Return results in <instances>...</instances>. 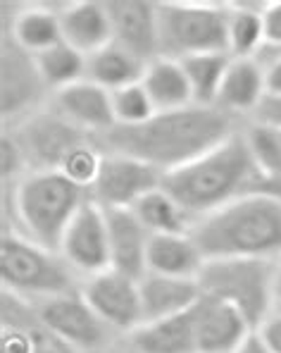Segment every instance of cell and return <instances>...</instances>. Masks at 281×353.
<instances>
[{
  "label": "cell",
  "instance_id": "cell-2",
  "mask_svg": "<svg viewBox=\"0 0 281 353\" xmlns=\"http://www.w3.org/2000/svg\"><path fill=\"white\" fill-rule=\"evenodd\" d=\"M260 170L248 150L243 127L194 163L163 176V189L194 220L253 194Z\"/></svg>",
  "mask_w": 281,
  "mask_h": 353
},
{
  "label": "cell",
  "instance_id": "cell-35",
  "mask_svg": "<svg viewBox=\"0 0 281 353\" xmlns=\"http://www.w3.org/2000/svg\"><path fill=\"white\" fill-rule=\"evenodd\" d=\"M0 353H36L34 336L27 327H3L0 330Z\"/></svg>",
  "mask_w": 281,
  "mask_h": 353
},
{
  "label": "cell",
  "instance_id": "cell-30",
  "mask_svg": "<svg viewBox=\"0 0 281 353\" xmlns=\"http://www.w3.org/2000/svg\"><path fill=\"white\" fill-rule=\"evenodd\" d=\"M36 67H39V74L43 79L45 88H48V93L53 96L62 88L86 79L88 58L62 41V43L53 46L45 53L36 55Z\"/></svg>",
  "mask_w": 281,
  "mask_h": 353
},
{
  "label": "cell",
  "instance_id": "cell-10",
  "mask_svg": "<svg viewBox=\"0 0 281 353\" xmlns=\"http://www.w3.org/2000/svg\"><path fill=\"white\" fill-rule=\"evenodd\" d=\"M0 103H3V127L19 122L50 101V93L36 67V58L22 50L3 31L0 50Z\"/></svg>",
  "mask_w": 281,
  "mask_h": 353
},
{
  "label": "cell",
  "instance_id": "cell-32",
  "mask_svg": "<svg viewBox=\"0 0 281 353\" xmlns=\"http://www.w3.org/2000/svg\"><path fill=\"white\" fill-rule=\"evenodd\" d=\"M112 112L114 127H138L145 124L150 117H155V105L150 96L145 93L143 84L124 86L119 91H112Z\"/></svg>",
  "mask_w": 281,
  "mask_h": 353
},
{
  "label": "cell",
  "instance_id": "cell-36",
  "mask_svg": "<svg viewBox=\"0 0 281 353\" xmlns=\"http://www.w3.org/2000/svg\"><path fill=\"white\" fill-rule=\"evenodd\" d=\"M255 332L264 341L269 353H281V308H274Z\"/></svg>",
  "mask_w": 281,
  "mask_h": 353
},
{
  "label": "cell",
  "instance_id": "cell-1",
  "mask_svg": "<svg viewBox=\"0 0 281 353\" xmlns=\"http://www.w3.org/2000/svg\"><path fill=\"white\" fill-rule=\"evenodd\" d=\"M241 127L243 122L220 108L189 105L181 110L155 112V117L138 127H114L103 134L98 143L103 150L132 155L167 174L220 146Z\"/></svg>",
  "mask_w": 281,
  "mask_h": 353
},
{
  "label": "cell",
  "instance_id": "cell-16",
  "mask_svg": "<svg viewBox=\"0 0 281 353\" xmlns=\"http://www.w3.org/2000/svg\"><path fill=\"white\" fill-rule=\"evenodd\" d=\"M50 105L65 119H70L74 127L96 139L114 129L112 93L88 79L76 81V84L53 93Z\"/></svg>",
  "mask_w": 281,
  "mask_h": 353
},
{
  "label": "cell",
  "instance_id": "cell-8",
  "mask_svg": "<svg viewBox=\"0 0 281 353\" xmlns=\"http://www.w3.org/2000/svg\"><path fill=\"white\" fill-rule=\"evenodd\" d=\"M3 129L12 134L17 146L22 148L29 172H48V170L60 172V168L72 155V150L96 139L91 134L81 132L79 127H74L70 119L62 117L50 105V101L36 112Z\"/></svg>",
  "mask_w": 281,
  "mask_h": 353
},
{
  "label": "cell",
  "instance_id": "cell-26",
  "mask_svg": "<svg viewBox=\"0 0 281 353\" xmlns=\"http://www.w3.org/2000/svg\"><path fill=\"white\" fill-rule=\"evenodd\" d=\"M264 3H229L227 53L231 58H260L264 50Z\"/></svg>",
  "mask_w": 281,
  "mask_h": 353
},
{
  "label": "cell",
  "instance_id": "cell-42",
  "mask_svg": "<svg viewBox=\"0 0 281 353\" xmlns=\"http://www.w3.org/2000/svg\"><path fill=\"white\" fill-rule=\"evenodd\" d=\"M279 129V139H281V127H277Z\"/></svg>",
  "mask_w": 281,
  "mask_h": 353
},
{
  "label": "cell",
  "instance_id": "cell-5",
  "mask_svg": "<svg viewBox=\"0 0 281 353\" xmlns=\"http://www.w3.org/2000/svg\"><path fill=\"white\" fill-rule=\"evenodd\" d=\"M0 284L3 292L36 305L55 296L79 292L81 277L57 251L39 246L17 232H3Z\"/></svg>",
  "mask_w": 281,
  "mask_h": 353
},
{
  "label": "cell",
  "instance_id": "cell-31",
  "mask_svg": "<svg viewBox=\"0 0 281 353\" xmlns=\"http://www.w3.org/2000/svg\"><path fill=\"white\" fill-rule=\"evenodd\" d=\"M243 137H246L248 150H251L255 165H258L262 176L281 174V139L279 129L264 122H251L243 124Z\"/></svg>",
  "mask_w": 281,
  "mask_h": 353
},
{
  "label": "cell",
  "instance_id": "cell-21",
  "mask_svg": "<svg viewBox=\"0 0 281 353\" xmlns=\"http://www.w3.org/2000/svg\"><path fill=\"white\" fill-rule=\"evenodd\" d=\"M191 310L163 320H148L136 327L124 336L122 353H196Z\"/></svg>",
  "mask_w": 281,
  "mask_h": 353
},
{
  "label": "cell",
  "instance_id": "cell-22",
  "mask_svg": "<svg viewBox=\"0 0 281 353\" xmlns=\"http://www.w3.org/2000/svg\"><path fill=\"white\" fill-rule=\"evenodd\" d=\"M138 284H140V303H143V318H145L143 323L189 313L202 296L198 279L165 277V274L145 272L138 279Z\"/></svg>",
  "mask_w": 281,
  "mask_h": 353
},
{
  "label": "cell",
  "instance_id": "cell-3",
  "mask_svg": "<svg viewBox=\"0 0 281 353\" xmlns=\"http://www.w3.org/2000/svg\"><path fill=\"white\" fill-rule=\"evenodd\" d=\"M91 201L84 186L57 170L29 172L3 189V232H17L50 251H60L70 222Z\"/></svg>",
  "mask_w": 281,
  "mask_h": 353
},
{
  "label": "cell",
  "instance_id": "cell-40",
  "mask_svg": "<svg viewBox=\"0 0 281 353\" xmlns=\"http://www.w3.org/2000/svg\"><path fill=\"white\" fill-rule=\"evenodd\" d=\"M236 353H269V349L264 346V341L260 339L258 332H253L251 336H248L246 341L241 344V349H238Z\"/></svg>",
  "mask_w": 281,
  "mask_h": 353
},
{
  "label": "cell",
  "instance_id": "cell-24",
  "mask_svg": "<svg viewBox=\"0 0 281 353\" xmlns=\"http://www.w3.org/2000/svg\"><path fill=\"white\" fill-rule=\"evenodd\" d=\"M140 84H143L145 93L150 96L158 112L181 110V108L196 105L184 67L174 58L158 55L155 60H150L145 65Z\"/></svg>",
  "mask_w": 281,
  "mask_h": 353
},
{
  "label": "cell",
  "instance_id": "cell-38",
  "mask_svg": "<svg viewBox=\"0 0 281 353\" xmlns=\"http://www.w3.org/2000/svg\"><path fill=\"white\" fill-rule=\"evenodd\" d=\"M255 122L272 124V127H281V98H264V103L260 105V110L255 112Z\"/></svg>",
  "mask_w": 281,
  "mask_h": 353
},
{
  "label": "cell",
  "instance_id": "cell-39",
  "mask_svg": "<svg viewBox=\"0 0 281 353\" xmlns=\"http://www.w3.org/2000/svg\"><path fill=\"white\" fill-rule=\"evenodd\" d=\"M255 191L272 196V199H277L279 203H281V174H274V176H260V181L255 184Z\"/></svg>",
  "mask_w": 281,
  "mask_h": 353
},
{
  "label": "cell",
  "instance_id": "cell-9",
  "mask_svg": "<svg viewBox=\"0 0 281 353\" xmlns=\"http://www.w3.org/2000/svg\"><path fill=\"white\" fill-rule=\"evenodd\" d=\"M34 310L41 325L84 353H122L124 336L98 318L96 310L81 296V289L36 303Z\"/></svg>",
  "mask_w": 281,
  "mask_h": 353
},
{
  "label": "cell",
  "instance_id": "cell-37",
  "mask_svg": "<svg viewBox=\"0 0 281 353\" xmlns=\"http://www.w3.org/2000/svg\"><path fill=\"white\" fill-rule=\"evenodd\" d=\"M260 60H262V65H264L267 96L281 98V53H262Z\"/></svg>",
  "mask_w": 281,
  "mask_h": 353
},
{
  "label": "cell",
  "instance_id": "cell-13",
  "mask_svg": "<svg viewBox=\"0 0 281 353\" xmlns=\"http://www.w3.org/2000/svg\"><path fill=\"white\" fill-rule=\"evenodd\" d=\"M163 172L132 155L103 153L98 176L91 186V201L101 208H134L145 194L163 186Z\"/></svg>",
  "mask_w": 281,
  "mask_h": 353
},
{
  "label": "cell",
  "instance_id": "cell-6",
  "mask_svg": "<svg viewBox=\"0 0 281 353\" xmlns=\"http://www.w3.org/2000/svg\"><path fill=\"white\" fill-rule=\"evenodd\" d=\"M202 294L236 305L258 330L277 308V261L262 258H217L205 261L198 277Z\"/></svg>",
  "mask_w": 281,
  "mask_h": 353
},
{
  "label": "cell",
  "instance_id": "cell-34",
  "mask_svg": "<svg viewBox=\"0 0 281 353\" xmlns=\"http://www.w3.org/2000/svg\"><path fill=\"white\" fill-rule=\"evenodd\" d=\"M262 27H264V50L262 53H281V0L264 3Z\"/></svg>",
  "mask_w": 281,
  "mask_h": 353
},
{
  "label": "cell",
  "instance_id": "cell-33",
  "mask_svg": "<svg viewBox=\"0 0 281 353\" xmlns=\"http://www.w3.org/2000/svg\"><path fill=\"white\" fill-rule=\"evenodd\" d=\"M0 176H3V189L5 186H14L24 174H29V165L24 160L22 148L12 139V134L3 129V139H0Z\"/></svg>",
  "mask_w": 281,
  "mask_h": 353
},
{
  "label": "cell",
  "instance_id": "cell-23",
  "mask_svg": "<svg viewBox=\"0 0 281 353\" xmlns=\"http://www.w3.org/2000/svg\"><path fill=\"white\" fill-rule=\"evenodd\" d=\"M205 256L191 234H155L148 243V272L198 279Z\"/></svg>",
  "mask_w": 281,
  "mask_h": 353
},
{
  "label": "cell",
  "instance_id": "cell-11",
  "mask_svg": "<svg viewBox=\"0 0 281 353\" xmlns=\"http://www.w3.org/2000/svg\"><path fill=\"white\" fill-rule=\"evenodd\" d=\"M81 296L88 301L96 315L119 336L132 334L143 325V303H140L138 279L117 270H105L81 282Z\"/></svg>",
  "mask_w": 281,
  "mask_h": 353
},
{
  "label": "cell",
  "instance_id": "cell-7",
  "mask_svg": "<svg viewBox=\"0 0 281 353\" xmlns=\"http://www.w3.org/2000/svg\"><path fill=\"white\" fill-rule=\"evenodd\" d=\"M160 55L189 58L200 53H227L229 3H158Z\"/></svg>",
  "mask_w": 281,
  "mask_h": 353
},
{
  "label": "cell",
  "instance_id": "cell-15",
  "mask_svg": "<svg viewBox=\"0 0 281 353\" xmlns=\"http://www.w3.org/2000/svg\"><path fill=\"white\" fill-rule=\"evenodd\" d=\"M112 41L143 62L160 55L158 3L150 0H110Z\"/></svg>",
  "mask_w": 281,
  "mask_h": 353
},
{
  "label": "cell",
  "instance_id": "cell-12",
  "mask_svg": "<svg viewBox=\"0 0 281 353\" xmlns=\"http://www.w3.org/2000/svg\"><path fill=\"white\" fill-rule=\"evenodd\" d=\"M57 253L79 274L81 282L112 268L107 217L105 210L96 201H86L81 205V210L76 212L74 220L67 227Z\"/></svg>",
  "mask_w": 281,
  "mask_h": 353
},
{
  "label": "cell",
  "instance_id": "cell-28",
  "mask_svg": "<svg viewBox=\"0 0 281 353\" xmlns=\"http://www.w3.org/2000/svg\"><path fill=\"white\" fill-rule=\"evenodd\" d=\"M0 325L27 327L31 332V336H34L36 353H84L81 349H76L74 344H70V341H65L62 336H57L55 332H50L48 327L41 325V320L36 318L34 305L17 299L14 294L3 292V299H0Z\"/></svg>",
  "mask_w": 281,
  "mask_h": 353
},
{
  "label": "cell",
  "instance_id": "cell-19",
  "mask_svg": "<svg viewBox=\"0 0 281 353\" xmlns=\"http://www.w3.org/2000/svg\"><path fill=\"white\" fill-rule=\"evenodd\" d=\"M65 8V5H62ZM62 8L50 3H31L14 10L12 17L3 12V31L29 55H41L53 46L62 43Z\"/></svg>",
  "mask_w": 281,
  "mask_h": 353
},
{
  "label": "cell",
  "instance_id": "cell-25",
  "mask_svg": "<svg viewBox=\"0 0 281 353\" xmlns=\"http://www.w3.org/2000/svg\"><path fill=\"white\" fill-rule=\"evenodd\" d=\"M145 65H148V62H143L134 53H129L127 48H122V46H117L112 41L110 46L101 48L98 53L88 55L86 79L107 88V91L112 93L124 86L138 84V81L143 79Z\"/></svg>",
  "mask_w": 281,
  "mask_h": 353
},
{
  "label": "cell",
  "instance_id": "cell-14",
  "mask_svg": "<svg viewBox=\"0 0 281 353\" xmlns=\"http://www.w3.org/2000/svg\"><path fill=\"white\" fill-rule=\"evenodd\" d=\"M196 353H236L253 334V325L236 305L202 294L191 310Z\"/></svg>",
  "mask_w": 281,
  "mask_h": 353
},
{
  "label": "cell",
  "instance_id": "cell-29",
  "mask_svg": "<svg viewBox=\"0 0 281 353\" xmlns=\"http://www.w3.org/2000/svg\"><path fill=\"white\" fill-rule=\"evenodd\" d=\"M179 62L186 72V79H189L196 105L217 108V96H220V86L227 74L229 62H231V55L229 53H200V55L181 58Z\"/></svg>",
  "mask_w": 281,
  "mask_h": 353
},
{
  "label": "cell",
  "instance_id": "cell-41",
  "mask_svg": "<svg viewBox=\"0 0 281 353\" xmlns=\"http://www.w3.org/2000/svg\"><path fill=\"white\" fill-rule=\"evenodd\" d=\"M277 308H281V261H277Z\"/></svg>",
  "mask_w": 281,
  "mask_h": 353
},
{
  "label": "cell",
  "instance_id": "cell-4",
  "mask_svg": "<svg viewBox=\"0 0 281 353\" xmlns=\"http://www.w3.org/2000/svg\"><path fill=\"white\" fill-rule=\"evenodd\" d=\"M191 236L205 261L217 258H262L281 261V203L267 194L233 201L191 227Z\"/></svg>",
  "mask_w": 281,
  "mask_h": 353
},
{
  "label": "cell",
  "instance_id": "cell-18",
  "mask_svg": "<svg viewBox=\"0 0 281 353\" xmlns=\"http://www.w3.org/2000/svg\"><path fill=\"white\" fill-rule=\"evenodd\" d=\"M105 210V208H103ZM107 217V236H110L112 270L140 279L148 272V243L150 232L140 225L132 208H110Z\"/></svg>",
  "mask_w": 281,
  "mask_h": 353
},
{
  "label": "cell",
  "instance_id": "cell-20",
  "mask_svg": "<svg viewBox=\"0 0 281 353\" xmlns=\"http://www.w3.org/2000/svg\"><path fill=\"white\" fill-rule=\"evenodd\" d=\"M60 22L65 43L84 53L86 58L112 43V19L107 3H101V0L65 3Z\"/></svg>",
  "mask_w": 281,
  "mask_h": 353
},
{
  "label": "cell",
  "instance_id": "cell-17",
  "mask_svg": "<svg viewBox=\"0 0 281 353\" xmlns=\"http://www.w3.org/2000/svg\"><path fill=\"white\" fill-rule=\"evenodd\" d=\"M267 98L264 65L260 58H231L222 79L217 108L238 122H251Z\"/></svg>",
  "mask_w": 281,
  "mask_h": 353
},
{
  "label": "cell",
  "instance_id": "cell-27",
  "mask_svg": "<svg viewBox=\"0 0 281 353\" xmlns=\"http://www.w3.org/2000/svg\"><path fill=\"white\" fill-rule=\"evenodd\" d=\"M134 215L140 220V225L150 232V236L155 234H191L194 227V217L184 210L167 191L160 189L145 194L136 205L132 208Z\"/></svg>",
  "mask_w": 281,
  "mask_h": 353
}]
</instances>
